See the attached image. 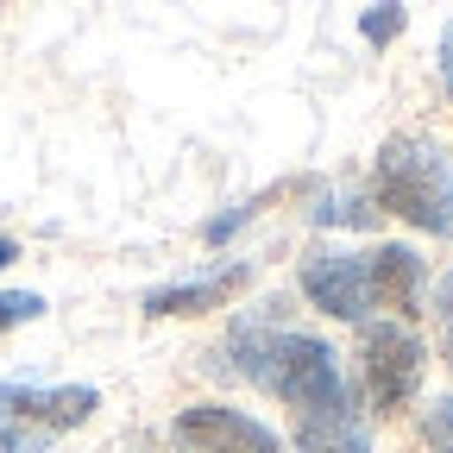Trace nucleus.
<instances>
[{
	"mask_svg": "<svg viewBox=\"0 0 453 453\" xmlns=\"http://www.w3.org/2000/svg\"><path fill=\"white\" fill-rule=\"evenodd\" d=\"M170 441L183 453H283V441L265 422H252L246 410H226V403H189L177 416V428H170Z\"/></svg>",
	"mask_w": 453,
	"mask_h": 453,
	"instance_id": "nucleus-3",
	"label": "nucleus"
},
{
	"mask_svg": "<svg viewBox=\"0 0 453 453\" xmlns=\"http://www.w3.org/2000/svg\"><path fill=\"white\" fill-rule=\"evenodd\" d=\"M95 410H101V396H95L88 384H57V390L7 384V390H0V422H19V428H38V434L82 428Z\"/></svg>",
	"mask_w": 453,
	"mask_h": 453,
	"instance_id": "nucleus-5",
	"label": "nucleus"
},
{
	"mask_svg": "<svg viewBox=\"0 0 453 453\" xmlns=\"http://www.w3.org/2000/svg\"><path fill=\"white\" fill-rule=\"evenodd\" d=\"M434 327H441V359L453 372V271L434 283Z\"/></svg>",
	"mask_w": 453,
	"mask_h": 453,
	"instance_id": "nucleus-10",
	"label": "nucleus"
},
{
	"mask_svg": "<svg viewBox=\"0 0 453 453\" xmlns=\"http://www.w3.org/2000/svg\"><path fill=\"white\" fill-rule=\"evenodd\" d=\"M13 258H19V246H13V240H7V234H0V271H7V265H13Z\"/></svg>",
	"mask_w": 453,
	"mask_h": 453,
	"instance_id": "nucleus-15",
	"label": "nucleus"
},
{
	"mask_svg": "<svg viewBox=\"0 0 453 453\" xmlns=\"http://www.w3.org/2000/svg\"><path fill=\"white\" fill-rule=\"evenodd\" d=\"M422 340L410 321H372L359 334V396L378 410V416H396L422 390Z\"/></svg>",
	"mask_w": 453,
	"mask_h": 453,
	"instance_id": "nucleus-2",
	"label": "nucleus"
},
{
	"mask_svg": "<svg viewBox=\"0 0 453 453\" xmlns=\"http://www.w3.org/2000/svg\"><path fill=\"white\" fill-rule=\"evenodd\" d=\"M44 315V296L38 290H0V334L7 327H26V321H38Z\"/></svg>",
	"mask_w": 453,
	"mask_h": 453,
	"instance_id": "nucleus-9",
	"label": "nucleus"
},
{
	"mask_svg": "<svg viewBox=\"0 0 453 453\" xmlns=\"http://www.w3.org/2000/svg\"><path fill=\"white\" fill-rule=\"evenodd\" d=\"M365 271H372V309H384L390 321H416L428 265L410 246H372L365 252Z\"/></svg>",
	"mask_w": 453,
	"mask_h": 453,
	"instance_id": "nucleus-6",
	"label": "nucleus"
},
{
	"mask_svg": "<svg viewBox=\"0 0 453 453\" xmlns=\"http://www.w3.org/2000/svg\"><path fill=\"white\" fill-rule=\"evenodd\" d=\"M303 296L334 321H365L372 315V271L365 252H309L303 258Z\"/></svg>",
	"mask_w": 453,
	"mask_h": 453,
	"instance_id": "nucleus-4",
	"label": "nucleus"
},
{
	"mask_svg": "<svg viewBox=\"0 0 453 453\" xmlns=\"http://www.w3.org/2000/svg\"><path fill=\"white\" fill-rule=\"evenodd\" d=\"M372 202L434 240H453V157L416 133L384 139V151L372 164Z\"/></svg>",
	"mask_w": 453,
	"mask_h": 453,
	"instance_id": "nucleus-1",
	"label": "nucleus"
},
{
	"mask_svg": "<svg viewBox=\"0 0 453 453\" xmlns=\"http://www.w3.org/2000/svg\"><path fill=\"white\" fill-rule=\"evenodd\" d=\"M246 283H252V265H226V271H214V277L151 290V296H145V315H208V309H226Z\"/></svg>",
	"mask_w": 453,
	"mask_h": 453,
	"instance_id": "nucleus-7",
	"label": "nucleus"
},
{
	"mask_svg": "<svg viewBox=\"0 0 453 453\" xmlns=\"http://www.w3.org/2000/svg\"><path fill=\"white\" fill-rule=\"evenodd\" d=\"M50 434H38V428H19V422H0V453H38Z\"/></svg>",
	"mask_w": 453,
	"mask_h": 453,
	"instance_id": "nucleus-12",
	"label": "nucleus"
},
{
	"mask_svg": "<svg viewBox=\"0 0 453 453\" xmlns=\"http://www.w3.org/2000/svg\"><path fill=\"white\" fill-rule=\"evenodd\" d=\"M246 220H252V202H246V208H234V214H220V220H208V226H202V234H208V240L220 246L226 234H240V226H246Z\"/></svg>",
	"mask_w": 453,
	"mask_h": 453,
	"instance_id": "nucleus-13",
	"label": "nucleus"
},
{
	"mask_svg": "<svg viewBox=\"0 0 453 453\" xmlns=\"http://www.w3.org/2000/svg\"><path fill=\"white\" fill-rule=\"evenodd\" d=\"M396 26H403V7H378V13H365V19H359V32H365L372 44H390V38H396Z\"/></svg>",
	"mask_w": 453,
	"mask_h": 453,
	"instance_id": "nucleus-11",
	"label": "nucleus"
},
{
	"mask_svg": "<svg viewBox=\"0 0 453 453\" xmlns=\"http://www.w3.org/2000/svg\"><path fill=\"white\" fill-rule=\"evenodd\" d=\"M441 88L453 95V19H447V32H441Z\"/></svg>",
	"mask_w": 453,
	"mask_h": 453,
	"instance_id": "nucleus-14",
	"label": "nucleus"
},
{
	"mask_svg": "<svg viewBox=\"0 0 453 453\" xmlns=\"http://www.w3.org/2000/svg\"><path fill=\"white\" fill-rule=\"evenodd\" d=\"M422 441L434 453H453V396H434V403L422 410Z\"/></svg>",
	"mask_w": 453,
	"mask_h": 453,
	"instance_id": "nucleus-8",
	"label": "nucleus"
}]
</instances>
